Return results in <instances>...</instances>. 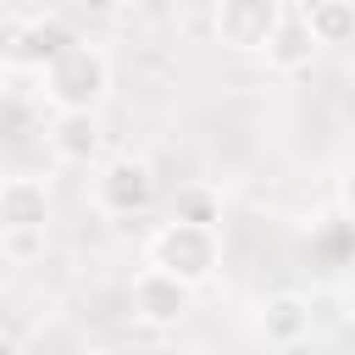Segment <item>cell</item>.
I'll return each instance as SVG.
<instances>
[{
    "label": "cell",
    "instance_id": "7",
    "mask_svg": "<svg viewBox=\"0 0 355 355\" xmlns=\"http://www.w3.org/2000/svg\"><path fill=\"white\" fill-rule=\"evenodd\" d=\"M50 194L39 178H6L0 183V233H44Z\"/></svg>",
    "mask_w": 355,
    "mask_h": 355
},
{
    "label": "cell",
    "instance_id": "2",
    "mask_svg": "<svg viewBox=\"0 0 355 355\" xmlns=\"http://www.w3.org/2000/svg\"><path fill=\"white\" fill-rule=\"evenodd\" d=\"M216 227H200V222H166L155 239H150V266H161V272H172V277H183L189 288H200L211 272H216Z\"/></svg>",
    "mask_w": 355,
    "mask_h": 355
},
{
    "label": "cell",
    "instance_id": "11",
    "mask_svg": "<svg viewBox=\"0 0 355 355\" xmlns=\"http://www.w3.org/2000/svg\"><path fill=\"white\" fill-rule=\"evenodd\" d=\"M316 44H355V0H322L305 11Z\"/></svg>",
    "mask_w": 355,
    "mask_h": 355
},
{
    "label": "cell",
    "instance_id": "1",
    "mask_svg": "<svg viewBox=\"0 0 355 355\" xmlns=\"http://www.w3.org/2000/svg\"><path fill=\"white\" fill-rule=\"evenodd\" d=\"M39 83H44V100L55 111H94L111 89V61L94 44H72L55 67L39 72Z\"/></svg>",
    "mask_w": 355,
    "mask_h": 355
},
{
    "label": "cell",
    "instance_id": "5",
    "mask_svg": "<svg viewBox=\"0 0 355 355\" xmlns=\"http://www.w3.org/2000/svg\"><path fill=\"white\" fill-rule=\"evenodd\" d=\"M189 283L183 277H172V272H161V266H144L139 277H133V294H128V305H133V322H144V327H178L183 322V311H189Z\"/></svg>",
    "mask_w": 355,
    "mask_h": 355
},
{
    "label": "cell",
    "instance_id": "13",
    "mask_svg": "<svg viewBox=\"0 0 355 355\" xmlns=\"http://www.w3.org/2000/svg\"><path fill=\"white\" fill-rule=\"evenodd\" d=\"M72 6H83V11H89V17H111V11H116V6H122V0H72Z\"/></svg>",
    "mask_w": 355,
    "mask_h": 355
},
{
    "label": "cell",
    "instance_id": "6",
    "mask_svg": "<svg viewBox=\"0 0 355 355\" xmlns=\"http://www.w3.org/2000/svg\"><path fill=\"white\" fill-rule=\"evenodd\" d=\"M283 22L277 0H216V39L227 50H266Z\"/></svg>",
    "mask_w": 355,
    "mask_h": 355
},
{
    "label": "cell",
    "instance_id": "8",
    "mask_svg": "<svg viewBox=\"0 0 355 355\" xmlns=\"http://www.w3.org/2000/svg\"><path fill=\"white\" fill-rule=\"evenodd\" d=\"M100 144H105V133H100V116H94V111H55V122H50V150H55V161L89 166V161L100 155Z\"/></svg>",
    "mask_w": 355,
    "mask_h": 355
},
{
    "label": "cell",
    "instance_id": "3",
    "mask_svg": "<svg viewBox=\"0 0 355 355\" xmlns=\"http://www.w3.org/2000/svg\"><path fill=\"white\" fill-rule=\"evenodd\" d=\"M78 44V33L61 22V17H50V11H39V17H11L6 22V67H28V72H44V67H55L67 50Z\"/></svg>",
    "mask_w": 355,
    "mask_h": 355
},
{
    "label": "cell",
    "instance_id": "15",
    "mask_svg": "<svg viewBox=\"0 0 355 355\" xmlns=\"http://www.w3.org/2000/svg\"><path fill=\"white\" fill-rule=\"evenodd\" d=\"M39 11H55V6H72V0H33Z\"/></svg>",
    "mask_w": 355,
    "mask_h": 355
},
{
    "label": "cell",
    "instance_id": "9",
    "mask_svg": "<svg viewBox=\"0 0 355 355\" xmlns=\"http://www.w3.org/2000/svg\"><path fill=\"white\" fill-rule=\"evenodd\" d=\"M311 333V305L300 300V294H272L266 305H261V338L266 344H300Z\"/></svg>",
    "mask_w": 355,
    "mask_h": 355
},
{
    "label": "cell",
    "instance_id": "17",
    "mask_svg": "<svg viewBox=\"0 0 355 355\" xmlns=\"http://www.w3.org/2000/svg\"><path fill=\"white\" fill-rule=\"evenodd\" d=\"M6 355H22V349H17V344H6Z\"/></svg>",
    "mask_w": 355,
    "mask_h": 355
},
{
    "label": "cell",
    "instance_id": "10",
    "mask_svg": "<svg viewBox=\"0 0 355 355\" xmlns=\"http://www.w3.org/2000/svg\"><path fill=\"white\" fill-rule=\"evenodd\" d=\"M311 55H316V33H311L305 11H300V17H283L277 33H272V44H266V61H272L277 72H305Z\"/></svg>",
    "mask_w": 355,
    "mask_h": 355
},
{
    "label": "cell",
    "instance_id": "4",
    "mask_svg": "<svg viewBox=\"0 0 355 355\" xmlns=\"http://www.w3.org/2000/svg\"><path fill=\"white\" fill-rule=\"evenodd\" d=\"M150 200H155V172H150V161L116 155V161L100 166V178H94V205H100V211H111V216H139Z\"/></svg>",
    "mask_w": 355,
    "mask_h": 355
},
{
    "label": "cell",
    "instance_id": "16",
    "mask_svg": "<svg viewBox=\"0 0 355 355\" xmlns=\"http://www.w3.org/2000/svg\"><path fill=\"white\" fill-rule=\"evenodd\" d=\"M78 355H111V349H78Z\"/></svg>",
    "mask_w": 355,
    "mask_h": 355
},
{
    "label": "cell",
    "instance_id": "12",
    "mask_svg": "<svg viewBox=\"0 0 355 355\" xmlns=\"http://www.w3.org/2000/svg\"><path fill=\"white\" fill-rule=\"evenodd\" d=\"M172 216L178 222H200V227H216L222 222V194L211 183H183L172 194Z\"/></svg>",
    "mask_w": 355,
    "mask_h": 355
},
{
    "label": "cell",
    "instance_id": "18",
    "mask_svg": "<svg viewBox=\"0 0 355 355\" xmlns=\"http://www.w3.org/2000/svg\"><path fill=\"white\" fill-rule=\"evenodd\" d=\"M349 78H355V67H349Z\"/></svg>",
    "mask_w": 355,
    "mask_h": 355
},
{
    "label": "cell",
    "instance_id": "14",
    "mask_svg": "<svg viewBox=\"0 0 355 355\" xmlns=\"http://www.w3.org/2000/svg\"><path fill=\"white\" fill-rule=\"evenodd\" d=\"M344 211H349V216H355V172H349V178H344Z\"/></svg>",
    "mask_w": 355,
    "mask_h": 355
}]
</instances>
